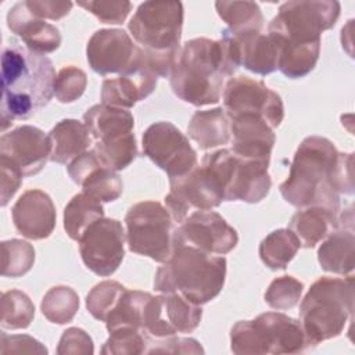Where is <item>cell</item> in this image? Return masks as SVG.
I'll return each instance as SVG.
<instances>
[{"label": "cell", "mask_w": 355, "mask_h": 355, "mask_svg": "<svg viewBox=\"0 0 355 355\" xmlns=\"http://www.w3.org/2000/svg\"><path fill=\"white\" fill-rule=\"evenodd\" d=\"M230 141L237 157L269 165L276 136L261 116L244 114L230 119Z\"/></svg>", "instance_id": "obj_22"}, {"label": "cell", "mask_w": 355, "mask_h": 355, "mask_svg": "<svg viewBox=\"0 0 355 355\" xmlns=\"http://www.w3.org/2000/svg\"><path fill=\"white\" fill-rule=\"evenodd\" d=\"M225 279V257L173 241L169 259L155 272L154 288L159 293H176L196 305H204L219 295Z\"/></svg>", "instance_id": "obj_4"}, {"label": "cell", "mask_w": 355, "mask_h": 355, "mask_svg": "<svg viewBox=\"0 0 355 355\" xmlns=\"http://www.w3.org/2000/svg\"><path fill=\"white\" fill-rule=\"evenodd\" d=\"M338 214L324 207L300 208L291 218L288 229L297 236L304 248H313L337 227Z\"/></svg>", "instance_id": "obj_27"}, {"label": "cell", "mask_w": 355, "mask_h": 355, "mask_svg": "<svg viewBox=\"0 0 355 355\" xmlns=\"http://www.w3.org/2000/svg\"><path fill=\"white\" fill-rule=\"evenodd\" d=\"M189 136L202 150H211L230 141V119L220 107L196 111L187 126Z\"/></svg>", "instance_id": "obj_28"}, {"label": "cell", "mask_w": 355, "mask_h": 355, "mask_svg": "<svg viewBox=\"0 0 355 355\" xmlns=\"http://www.w3.org/2000/svg\"><path fill=\"white\" fill-rule=\"evenodd\" d=\"M126 287L114 280H105L96 284L86 297V308L89 313L101 322H105Z\"/></svg>", "instance_id": "obj_38"}, {"label": "cell", "mask_w": 355, "mask_h": 355, "mask_svg": "<svg viewBox=\"0 0 355 355\" xmlns=\"http://www.w3.org/2000/svg\"><path fill=\"white\" fill-rule=\"evenodd\" d=\"M354 311V277H319L300 305V323L309 345L340 336Z\"/></svg>", "instance_id": "obj_5"}, {"label": "cell", "mask_w": 355, "mask_h": 355, "mask_svg": "<svg viewBox=\"0 0 355 355\" xmlns=\"http://www.w3.org/2000/svg\"><path fill=\"white\" fill-rule=\"evenodd\" d=\"M55 76L49 57L12 37L1 54V129L46 107L54 94Z\"/></svg>", "instance_id": "obj_2"}, {"label": "cell", "mask_w": 355, "mask_h": 355, "mask_svg": "<svg viewBox=\"0 0 355 355\" xmlns=\"http://www.w3.org/2000/svg\"><path fill=\"white\" fill-rule=\"evenodd\" d=\"M173 241L184 243L208 254L225 255L239 243L233 229L218 212L194 211L175 229Z\"/></svg>", "instance_id": "obj_19"}, {"label": "cell", "mask_w": 355, "mask_h": 355, "mask_svg": "<svg viewBox=\"0 0 355 355\" xmlns=\"http://www.w3.org/2000/svg\"><path fill=\"white\" fill-rule=\"evenodd\" d=\"M0 352L1 354H47V348L37 340L26 334H6L0 336Z\"/></svg>", "instance_id": "obj_44"}, {"label": "cell", "mask_w": 355, "mask_h": 355, "mask_svg": "<svg viewBox=\"0 0 355 355\" xmlns=\"http://www.w3.org/2000/svg\"><path fill=\"white\" fill-rule=\"evenodd\" d=\"M33 262L35 250L28 241L11 239L1 243V276L21 277L31 270Z\"/></svg>", "instance_id": "obj_36"}, {"label": "cell", "mask_w": 355, "mask_h": 355, "mask_svg": "<svg viewBox=\"0 0 355 355\" xmlns=\"http://www.w3.org/2000/svg\"><path fill=\"white\" fill-rule=\"evenodd\" d=\"M35 318V305L31 298L19 290L1 294V327L17 330L26 329Z\"/></svg>", "instance_id": "obj_35"}, {"label": "cell", "mask_w": 355, "mask_h": 355, "mask_svg": "<svg viewBox=\"0 0 355 355\" xmlns=\"http://www.w3.org/2000/svg\"><path fill=\"white\" fill-rule=\"evenodd\" d=\"M340 17V3L331 0L286 1L268 26L279 47L320 44L322 32L333 28Z\"/></svg>", "instance_id": "obj_7"}, {"label": "cell", "mask_w": 355, "mask_h": 355, "mask_svg": "<svg viewBox=\"0 0 355 355\" xmlns=\"http://www.w3.org/2000/svg\"><path fill=\"white\" fill-rule=\"evenodd\" d=\"M141 146L144 155L166 172L169 179L184 176L198 166L196 150L172 122L150 125L143 133Z\"/></svg>", "instance_id": "obj_12"}, {"label": "cell", "mask_w": 355, "mask_h": 355, "mask_svg": "<svg viewBox=\"0 0 355 355\" xmlns=\"http://www.w3.org/2000/svg\"><path fill=\"white\" fill-rule=\"evenodd\" d=\"M90 133L85 123L76 119H62L49 132L50 161L69 165L87 151Z\"/></svg>", "instance_id": "obj_26"}, {"label": "cell", "mask_w": 355, "mask_h": 355, "mask_svg": "<svg viewBox=\"0 0 355 355\" xmlns=\"http://www.w3.org/2000/svg\"><path fill=\"white\" fill-rule=\"evenodd\" d=\"M236 71L222 39L197 37L180 47L169 80L173 93L180 100L202 107L220 100L225 79Z\"/></svg>", "instance_id": "obj_3"}, {"label": "cell", "mask_w": 355, "mask_h": 355, "mask_svg": "<svg viewBox=\"0 0 355 355\" xmlns=\"http://www.w3.org/2000/svg\"><path fill=\"white\" fill-rule=\"evenodd\" d=\"M101 218H104L101 202L82 191L73 196L64 209V229L72 240L78 241L85 230Z\"/></svg>", "instance_id": "obj_29"}, {"label": "cell", "mask_w": 355, "mask_h": 355, "mask_svg": "<svg viewBox=\"0 0 355 355\" xmlns=\"http://www.w3.org/2000/svg\"><path fill=\"white\" fill-rule=\"evenodd\" d=\"M218 15L229 25L227 31L233 33L258 31L262 32L263 15L254 1H216Z\"/></svg>", "instance_id": "obj_32"}, {"label": "cell", "mask_w": 355, "mask_h": 355, "mask_svg": "<svg viewBox=\"0 0 355 355\" xmlns=\"http://www.w3.org/2000/svg\"><path fill=\"white\" fill-rule=\"evenodd\" d=\"M50 159V140L42 129L22 125L0 139V164L18 171L24 178L39 173Z\"/></svg>", "instance_id": "obj_18"}, {"label": "cell", "mask_w": 355, "mask_h": 355, "mask_svg": "<svg viewBox=\"0 0 355 355\" xmlns=\"http://www.w3.org/2000/svg\"><path fill=\"white\" fill-rule=\"evenodd\" d=\"M354 212H338L337 227L326 237L318 250V261L323 270L348 275L354 270Z\"/></svg>", "instance_id": "obj_23"}, {"label": "cell", "mask_w": 355, "mask_h": 355, "mask_svg": "<svg viewBox=\"0 0 355 355\" xmlns=\"http://www.w3.org/2000/svg\"><path fill=\"white\" fill-rule=\"evenodd\" d=\"M150 297V293L126 288L104 322L108 333L123 327H133L144 331L143 318Z\"/></svg>", "instance_id": "obj_30"}, {"label": "cell", "mask_w": 355, "mask_h": 355, "mask_svg": "<svg viewBox=\"0 0 355 355\" xmlns=\"http://www.w3.org/2000/svg\"><path fill=\"white\" fill-rule=\"evenodd\" d=\"M150 336L133 327H123L110 333L108 340L101 348L104 355H135L147 354L150 347Z\"/></svg>", "instance_id": "obj_37"}, {"label": "cell", "mask_w": 355, "mask_h": 355, "mask_svg": "<svg viewBox=\"0 0 355 355\" xmlns=\"http://www.w3.org/2000/svg\"><path fill=\"white\" fill-rule=\"evenodd\" d=\"M202 354L204 349L200 343L194 338L182 337H166L158 338L157 343H151L147 354Z\"/></svg>", "instance_id": "obj_43"}, {"label": "cell", "mask_w": 355, "mask_h": 355, "mask_svg": "<svg viewBox=\"0 0 355 355\" xmlns=\"http://www.w3.org/2000/svg\"><path fill=\"white\" fill-rule=\"evenodd\" d=\"M230 348L239 355L300 354L312 349L300 320L282 312H266L240 320L230 330Z\"/></svg>", "instance_id": "obj_6"}, {"label": "cell", "mask_w": 355, "mask_h": 355, "mask_svg": "<svg viewBox=\"0 0 355 355\" xmlns=\"http://www.w3.org/2000/svg\"><path fill=\"white\" fill-rule=\"evenodd\" d=\"M183 17L180 1L150 0L137 7L128 28L144 51L175 61L180 50Z\"/></svg>", "instance_id": "obj_9"}, {"label": "cell", "mask_w": 355, "mask_h": 355, "mask_svg": "<svg viewBox=\"0 0 355 355\" xmlns=\"http://www.w3.org/2000/svg\"><path fill=\"white\" fill-rule=\"evenodd\" d=\"M158 76L146 67L122 73L118 78L105 79L101 86V101L107 105L129 110L154 92Z\"/></svg>", "instance_id": "obj_25"}, {"label": "cell", "mask_w": 355, "mask_h": 355, "mask_svg": "<svg viewBox=\"0 0 355 355\" xmlns=\"http://www.w3.org/2000/svg\"><path fill=\"white\" fill-rule=\"evenodd\" d=\"M126 241L132 252L164 263L173 250V219L157 201L133 204L125 216Z\"/></svg>", "instance_id": "obj_11"}, {"label": "cell", "mask_w": 355, "mask_h": 355, "mask_svg": "<svg viewBox=\"0 0 355 355\" xmlns=\"http://www.w3.org/2000/svg\"><path fill=\"white\" fill-rule=\"evenodd\" d=\"M126 233L116 219L101 218L78 240L85 266L97 276H111L125 257Z\"/></svg>", "instance_id": "obj_15"}, {"label": "cell", "mask_w": 355, "mask_h": 355, "mask_svg": "<svg viewBox=\"0 0 355 355\" xmlns=\"http://www.w3.org/2000/svg\"><path fill=\"white\" fill-rule=\"evenodd\" d=\"M29 11L42 19H60L65 17L71 8V1H55V0H25Z\"/></svg>", "instance_id": "obj_45"}, {"label": "cell", "mask_w": 355, "mask_h": 355, "mask_svg": "<svg viewBox=\"0 0 355 355\" xmlns=\"http://www.w3.org/2000/svg\"><path fill=\"white\" fill-rule=\"evenodd\" d=\"M223 110L229 119L252 114L261 116L272 129L277 128L284 118L282 97L269 89L262 80L248 76L230 78L223 89Z\"/></svg>", "instance_id": "obj_13"}, {"label": "cell", "mask_w": 355, "mask_h": 355, "mask_svg": "<svg viewBox=\"0 0 355 355\" xmlns=\"http://www.w3.org/2000/svg\"><path fill=\"white\" fill-rule=\"evenodd\" d=\"M220 39L236 68L243 65L258 75H269L277 69V49L269 35L258 31L233 33L225 29Z\"/></svg>", "instance_id": "obj_20"}, {"label": "cell", "mask_w": 355, "mask_h": 355, "mask_svg": "<svg viewBox=\"0 0 355 355\" xmlns=\"http://www.w3.org/2000/svg\"><path fill=\"white\" fill-rule=\"evenodd\" d=\"M300 247V240L290 229H277L261 241L258 252L269 269L282 270L287 268Z\"/></svg>", "instance_id": "obj_31"}, {"label": "cell", "mask_w": 355, "mask_h": 355, "mask_svg": "<svg viewBox=\"0 0 355 355\" xmlns=\"http://www.w3.org/2000/svg\"><path fill=\"white\" fill-rule=\"evenodd\" d=\"M1 166V207H6L11 197L18 191L22 183V175L14 168L0 164Z\"/></svg>", "instance_id": "obj_46"}, {"label": "cell", "mask_w": 355, "mask_h": 355, "mask_svg": "<svg viewBox=\"0 0 355 355\" xmlns=\"http://www.w3.org/2000/svg\"><path fill=\"white\" fill-rule=\"evenodd\" d=\"M302 288L304 284L300 280L293 276L284 275L276 277L269 284L263 297L270 308L277 311H286L294 308L300 302Z\"/></svg>", "instance_id": "obj_39"}, {"label": "cell", "mask_w": 355, "mask_h": 355, "mask_svg": "<svg viewBox=\"0 0 355 355\" xmlns=\"http://www.w3.org/2000/svg\"><path fill=\"white\" fill-rule=\"evenodd\" d=\"M171 190L165 196V208L179 225L194 211H209L223 201L222 189L205 166H196L184 176L169 179Z\"/></svg>", "instance_id": "obj_14"}, {"label": "cell", "mask_w": 355, "mask_h": 355, "mask_svg": "<svg viewBox=\"0 0 355 355\" xmlns=\"http://www.w3.org/2000/svg\"><path fill=\"white\" fill-rule=\"evenodd\" d=\"M87 85L86 73L76 67H64L54 79V94L60 103H73L78 100Z\"/></svg>", "instance_id": "obj_40"}, {"label": "cell", "mask_w": 355, "mask_h": 355, "mask_svg": "<svg viewBox=\"0 0 355 355\" xmlns=\"http://www.w3.org/2000/svg\"><path fill=\"white\" fill-rule=\"evenodd\" d=\"M201 165L218 180L223 201L259 202L268 196L272 186L268 164L240 158L229 148L205 154Z\"/></svg>", "instance_id": "obj_10"}, {"label": "cell", "mask_w": 355, "mask_h": 355, "mask_svg": "<svg viewBox=\"0 0 355 355\" xmlns=\"http://www.w3.org/2000/svg\"><path fill=\"white\" fill-rule=\"evenodd\" d=\"M82 191L100 202L115 201L123 191V183L116 171L100 164L80 182Z\"/></svg>", "instance_id": "obj_34"}, {"label": "cell", "mask_w": 355, "mask_h": 355, "mask_svg": "<svg viewBox=\"0 0 355 355\" xmlns=\"http://www.w3.org/2000/svg\"><path fill=\"white\" fill-rule=\"evenodd\" d=\"M8 29L21 37L22 43L40 54L55 51L61 44L58 28L33 15L25 1L12 6L7 14Z\"/></svg>", "instance_id": "obj_24"}, {"label": "cell", "mask_w": 355, "mask_h": 355, "mask_svg": "<svg viewBox=\"0 0 355 355\" xmlns=\"http://www.w3.org/2000/svg\"><path fill=\"white\" fill-rule=\"evenodd\" d=\"M352 154L340 153L326 137L309 136L298 146L288 178L280 184L283 198L297 207H324L340 212V194L352 196Z\"/></svg>", "instance_id": "obj_1"}, {"label": "cell", "mask_w": 355, "mask_h": 355, "mask_svg": "<svg viewBox=\"0 0 355 355\" xmlns=\"http://www.w3.org/2000/svg\"><path fill=\"white\" fill-rule=\"evenodd\" d=\"M42 313L47 320L57 324L69 323L79 309V297L68 286L51 287L40 304Z\"/></svg>", "instance_id": "obj_33"}, {"label": "cell", "mask_w": 355, "mask_h": 355, "mask_svg": "<svg viewBox=\"0 0 355 355\" xmlns=\"http://www.w3.org/2000/svg\"><path fill=\"white\" fill-rule=\"evenodd\" d=\"M12 222L19 234L31 240L47 239L55 227V207L47 193L26 190L11 209Z\"/></svg>", "instance_id": "obj_21"}, {"label": "cell", "mask_w": 355, "mask_h": 355, "mask_svg": "<svg viewBox=\"0 0 355 355\" xmlns=\"http://www.w3.org/2000/svg\"><path fill=\"white\" fill-rule=\"evenodd\" d=\"M86 57L100 75H122L143 67V49L123 29L96 31L87 42Z\"/></svg>", "instance_id": "obj_17"}, {"label": "cell", "mask_w": 355, "mask_h": 355, "mask_svg": "<svg viewBox=\"0 0 355 355\" xmlns=\"http://www.w3.org/2000/svg\"><path fill=\"white\" fill-rule=\"evenodd\" d=\"M94 150L101 161L114 171L128 168L137 157V144L133 133V115L119 107L96 104L83 115Z\"/></svg>", "instance_id": "obj_8"}, {"label": "cell", "mask_w": 355, "mask_h": 355, "mask_svg": "<svg viewBox=\"0 0 355 355\" xmlns=\"http://www.w3.org/2000/svg\"><path fill=\"white\" fill-rule=\"evenodd\" d=\"M78 6L97 17L103 24H122L132 10V3L126 0L79 1Z\"/></svg>", "instance_id": "obj_41"}, {"label": "cell", "mask_w": 355, "mask_h": 355, "mask_svg": "<svg viewBox=\"0 0 355 355\" xmlns=\"http://www.w3.org/2000/svg\"><path fill=\"white\" fill-rule=\"evenodd\" d=\"M202 318L201 305L187 301L176 293L151 295L143 318V330L154 338H166L178 333L194 331Z\"/></svg>", "instance_id": "obj_16"}, {"label": "cell", "mask_w": 355, "mask_h": 355, "mask_svg": "<svg viewBox=\"0 0 355 355\" xmlns=\"http://www.w3.org/2000/svg\"><path fill=\"white\" fill-rule=\"evenodd\" d=\"M94 347L92 337L82 329L78 327H69L67 329L58 343L57 354L60 355H67V354H93Z\"/></svg>", "instance_id": "obj_42"}]
</instances>
